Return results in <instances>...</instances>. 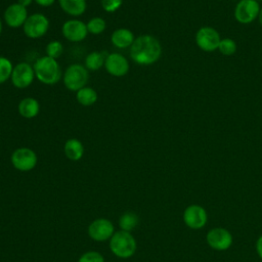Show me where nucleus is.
<instances>
[{
	"mask_svg": "<svg viewBox=\"0 0 262 262\" xmlns=\"http://www.w3.org/2000/svg\"><path fill=\"white\" fill-rule=\"evenodd\" d=\"M218 49L223 55L229 56V55H232L235 53L237 46H236V43L234 40H232L230 38H224V39H221Z\"/></svg>",
	"mask_w": 262,
	"mask_h": 262,
	"instance_id": "a878e982",
	"label": "nucleus"
},
{
	"mask_svg": "<svg viewBox=\"0 0 262 262\" xmlns=\"http://www.w3.org/2000/svg\"><path fill=\"white\" fill-rule=\"evenodd\" d=\"M66 157L71 161H79L84 155V145L77 138H70L63 146Z\"/></svg>",
	"mask_w": 262,
	"mask_h": 262,
	"instance_id": "6ab92c4d",
	"label": "nucleus"
},
{
	"mask_svg": "<svg viewBox=\"0 0 262 262\" xmlns=\"http://www.w3.org/2000/svg\"><path fill=\"white\" fill-rule=\"evenodd\" d=\"M260 6L257 0H241L234 8L235 19L244 25L252 23L258 17Z\"/></svg>",
	"mask_w": 262,
	"mask_h": 262,
	"instance_id": "9b49d317",
	"label": "nucleus"
},
{
	"mask_svg": "<svg viewBox=\"0 0 262 262\" xmlns=\"http://www.w3.org/2000/svg\"><path fill=\"white\" fill-rule=\"evenodd\" d=\"M162 55V45L160 41L148 34H143L135 38L130 47L131 59L140 66H150L157 62Z\"/></svg>",
	"mask_w": 262,
	"mask_h": 262,
	"instance_id": "f257e3e1",
	"label": "nucleus"
},
{
	"mask_svg": "<svg viewBox=\"0 0 262 262\" xmlns=\"http://www.w3.org/2000/svg\"><path fill=\"white\" fill-rule=\"evenodd\" d=\"M45 52H46L47 56L57 59L58 57L61 56V54L63 52V46H62L61 42H59L58 40H52L46 45Z\"/></svg>",
	"mask_w": 262,
	"mask_h": 262,
	"instance_id": "393cba45",
	"label": "nucleus"
},
{
	"mask_svg": "<svg viewBox=\"0 0 262 262\" xmlns=\"http://www.w3.org/2000/svg\"><path fill=\"white\" fill-rule=\"evenodd\" d=\"M89 236L97 242H103L111 238L114 234L113 223L104 218L94 220L88 227Z\"/></svg>",
	"mask_w": 262,
	"mask_h": 262,
	"instance_id": "2eb2a0df",
	"label": "nucleus"
},
{
	"mask_svg": "<svg viewBox=\"0 0 262 262\" xmlns=\"http://www.w3.org/2000/svg\"><path fill=\"white\" fill-rule=\"evenodd\" d=\"M110 249L117 257L126 259L134 255L136 251V241L130 232L120 230L111 237Z\"/></svg>",
	"mask_w": 262,
	"mask_h": 262,
	"instance_id": "7ed1b4c3",
	"label": "nucleus"
},
{
	"mask_svg": "<svg viewBox=\"0 0 262 262\" xmlns=\"http://www.w3.org/2000/svg\"><path fill=\"white\" fill-rule=\"evenodd\" d=\"M2 29H3V24H2V20H1V18H0V35H1V33H2Z\"/></svg>",
	"mask_w": 262,
	"mask_h": 262,
	"instance_id": "473e14b6",
	"label": "nucleus"
},
{
	"mask_svg": "<svg viewBox=\"0 0 262 262\" xmlns=\"http://www.w3.org/2000/svg\"><path fill=\"white\" fill-rule=\"evenodd\" d=\"M34 1L42 7H49L54 3L55 0H34Z\"/></svg>",
	"mask_w": 262,
	"mask_h": 262,
	"instance_id": "c756f323",
	"label": "nucleus"
},
{
	"mask_svg": "<svg viewBox=\"0 0 262 262\" xmlns=\"http://www.w3.org/2000/svg\"><path fill=\"white\" fill-rule=\"evenodd\" d=\"M221 41L219 33L212 27H202L195 35L196 45L204 51H214L218 49Z\"/></svg>",
	"mask_w": 262,
	"mask_h": 262,
	"instance_id": "9d476101",
	"label": "nucleus"
},
{
	"mask_svg": "<svg viewBox=\"0 0 262 262\" xmlns=\"http://www.w3.org/2000/svg\"><path fill=\"white\" fill-rule=\"evenodd\" d=\"M78 262H104L102 255L95 251L84 253L78 260Z\"/></svg>",
	"mask_w": 262,
	"mask_h": 262,
	"instance_id": "bb28decb",
	"label": "nucleus"
},
{
	"mask_svg": "<svg viewBox=\"0 0 262 262\" xmlns=\"http://www.w3.org/2000/svg\"><path fill=\"white\" fill-rule=\"evenodd\" d=\"M183 221L190 229H202L208 221L207 211L200 205H189L183 212Z\"/></svg>",
	"mask_w": 262,
	"mask_h": 262,
	"instance_id": "1a4fd4ad",
	"label": "nucleus"
},
{
	"mask_svg": "<svg viewBox=\"0 0 262 262\" xmlns=\"http://www.w3.org/2000/svg\"><path fill=\"white\" fill-rule=\"evenodd\" d=\"M61 33L67 40L77 43L83 41L87 37L88 30L84 21L73 18L63 23L61 27Z\"/></svg>",
	"mask_w": 262,
	"mask_h": 262,
	"instance_id": "f8f14e48",
	"label": "nucleus"
},
{
	"mask_svg": "<svg viewBox=\"0 0 262 262\" xmlns=\"http://www.w3.org/2000/svg\"><path fill=\"white\" fill-rule=\"evenodd\" d=\"M138 224V216L133 212L124 213L119 220V225L122 230L130 232Z\"/></svg>",
	"mask_w": 262,
	"mask_h": 262,
	"instance_id": "4be33fe9",
	"label": "nucleus"
},
{
	"mask_svg": "<svg viewBox=\"0 0 262 262\" xmlns=\"http://www.w3.org/2000/svg\"><path fill=\"white\" fill-rule=\"evenodd\" d=\"M37 155L29 147H18L11 155L12 166L21 172H28L37 165Z\"/></svg>",
	"mask_w": 262,
	"mask_h": 262,
	"instance_id": "0eeeda50",
	"label": "nucleus"
},
{
	"mask_svg": "<svg viewBox=\"0 0 262 262\" xmlns=\"http://www.w3.org/2000/svg\"><path fill=\"white\" fill-rule=\"evenodd\" d=\"M33 1H34V0H17V3L27 8L28 6H30V5L32 4Z\"/></svg>",
	"mask_w": 262,
	"mask_h": 262,
	"instance_id": "7c9ffc66",
	"label": "nucleus"
},
{
	"mask_svg": "<svg viewBox=\"0 0 262 262\" xmlns=\"http://www.w3.org/2000/svg\"><path fill=\"white\" fill-rule=\"evenodd\" d=\"M28 16L29 15H28L27 8L21 6L17 2L8 5L3 14L5 24L12 29H17L19 27H23Z\"/></svg>",
	"mask_w": 262,
	"mask_h": 262,
	"instance_id": "4468645a",
	"label": "nucleus"
},
{
	"mask_svg": "<svg viewBox=\"0 0 262 262\" xmlns=\"http://www.w3.org/2000/svg\"><path fill=\"white\" fill-rule=\"evenodd\" d=\"M12 70H13V66L10 59L0 55V84L10 79Z\"/></svg>",
	"mask_w": 262,
	"mask_h": 262,
	"instance_id": "b1692460",
	"label": "nucleus"
},
{
	"mask_svg": "<svg viewBox=\"0 0 262 262\" xmlns=\"http://www.w3.org/2000/svg\"><path fill=\"white\" fill-rule=\"evenodd\" d=\"M208 246L215 251L228 250L233 242L232 234L224 227H214L206 235Z\"/></svg>",
	"mask_w": 262,
	"mask_h": 262,
	"instance_id": "423d86ee",
	"label": "nucleus"
},
{
	"mask_svg": "<svg viewBox=\"0 0 262 262\" xmlns=\"http://www.w3.org/2000/svg\"><path fill=\"white\" fill-rule=\"evenodd\" d=\"M107 52L105 51H91L89 52L84 61V66L88 71H98L102 67H104V62L107 56Z\"/></svg>",
	"mask_w": 262,
	"mask_h": 262,
	"instance_id": "aec40b11",
	"label": "nucleus"
},
{
	"mask_svg": "<svg viewBox=\"0 0 262 262\" xmlns=\"http://www.w3.org/2000/svg\"><path fill=\"white\" fill-rule=\"evenodd\" d=\"M58 4L63 12L72 16L82 15L87 8L86 0H58Z\"/></svg>",
	"mask_w": 262,
	"mask_h": 262,
	"instance_id": "a211bd4d",
	"label": "nucleus"
},
{
	"mask_svg": "<svg viewBox=\"0 0 262 262\" xmlns=\"http://www.w3.org/2000/svg\"><path fill=\"white\" fill-rule=\"evenodd\" d=\"M88 80L89 72L85 68V66L80 63L70 64L62 75L63 85L70 91L77 92L78 90L86 86Z\"/></svg>",
	"mask_w": 262,
	"mask_h": 262,
	"instance_id": "20e7f679",
	"label": "nucleus"
},
{
	"mask_svg": "<svg viewBox=\"0 0 262 262\" xmlns=\"http://www.w3.org/2000/svg\"><path fill=\"white\" fill-rule=\"evenodd\" d=\"M49 19L43 13L30 14L23 26L25 35L30 39H39L49 30Z\"/></svg>",
	"mask_w": 262,
	"mask_h": 262,
	"instance_id": "39448f33",
	"label": "nucleus"
},
{
	"mask_svg": "<svg viewBox=\"0 0 262 262\" xmlns=\"http://www.w3.org/2000/svg\"><path fill=\"white\" fill-rule=\"evenodd\" d=\"M256 252L262 260V235H260L256 241Z\"/></svg>",
	"mask_w": 262,
	"mask_h": 262,
	"instance_id": "c85d7f7f",
	"label": "nucleus"
},
{
	"mask_svg": "<svg viewBox=\"0 0 262 262\" xmlns=\"http://www.w3.org/2000/svg\"><path fill=\"white\" fill-rule=\"evenodd\" d=\"M100 2L102 9L111 13L118 10L123 4V0H101Z\"/></svg>",
	"mask_w": 262,
	"mask_h": 262,
	"instance_id": "cd10ccee",
	"label": "nucleus"
},
{
	"mask_svg": "<svg viewBox=\"0 0 262 262\" xmlns=\"http://www.w3.org/2000/svg\"><path fill=\"white\" fill-rule=\"evenodd\" d=\"M134 40L135 37L133 32L127 28H119L115 30L111 36L112 44L119 49L130 48Z\"/></svg>",
	"mask_w": 262,
	"mask_h": 262,
	"instance_id": "dca6fc26",
	"label": "nucleus"
},
{
	"mask_svg": "<svg viewBox=\"0 0 262 262\" xmlns=\"http://www.w3.org/2000/svg\"><path fill=\"white\" fill-rule=\"evenodd\" d=\"M97 92L91 87L85 86L76 92V99L83 106L93 105L97 101Z\"/></svg>",
	"mask_w": 262,
	"mask_h": 262,
	"instance_id": "412c9836",
	"label": "nucleus"
},
{
	"mask_svg": "<svg viewBox=\"0 0 262 262\" xmlns=\"http://www.w3.org/2000/svg\"><path fill=\"white\" fill-rule=\"evenodd\" d=\"M34 68L29 62H18L13 67L10 77L12 85L17 89L28 88L35 79Z\"/></svg>",
	"mask_w": 262,
	"mask_h": 262,
	"instance_id": "6e6552de",
	"label": "nucleus"
},
{
	"mask_svg": "<svg viewBox=\"0 0 262 262\" xmlns=\"http://www.w3.org/2000/svg\"><path fill=\"white\" fill-rule=\"evenodd\" d=\"M17 112L25 119H33L40 112L39 101L34 97H26L18 102Z\"/></svg>",
	"mask_w": 262,
	"mask_h": 262,
	"instance_id": "f3484780",
	"label": "nucleus"
},
{
	"mask_svg": "<svg viewBox=\"0 0 262 262\" xmlns=\"http://www.w3.org/2000/svg\"><path fill=\"white\" fill-rule=\"evenodd\" d=\"M106 72L114 77H123L129 72V61L121 53L113 52L108 53L104 62Z\"/></svg>",
	"mask_w": 262,
	"mask_h": 262,
	"instance_id": "ddd939ff",
	"label": "nucleus"
},
{
	"mask_svg": "<svg viewBox=\"0 0 262 262\" xmlns=\"http://www.w3.org/2000/svg\"><path fill=\"white\" fill-rule=\"evenodd\" d=\"M258 19H259L260 25L262 26V8H260V11H259V14H258Z\"/></svg>",
	"mask_w": 262,
	"mask_h": 262,
	"instance_id": "2f4dec72",
	"label": "nucleus"
},
{
	"mask_svg": "<svg viewBox=\"0 0 262 262\" xmlns=\"http://www.w3.org/2000/svg\"><path fill=\"white\" fill-rule=\"evenodd\" d=\"M35 77L45 85H54L61 79V69L56 59L44 55L38 58L34 66Z\"/></svg>",
	"mask_w": 262,
	"mask_h": 262,
	"instance_id": "f03ea898",
	"label": "nucleus"
},
{
	"mask_svg": "<svg viewBox=\"0 0 262 262\" xmlns=\"http://www.w3.org/2000/svg\"><path fill=\"white\" fill-rule=\"evenodd\" d=\"M86 26H87L88 33H90L92 35H99L105 30L106 23L102 17L94 16L87 21Z\"/></svg>",
	"mask_w": 262,
	"mask_h": 262,
	"instance_id": "5701e85b",
	"label": "nucleus"
}]
</instances>
